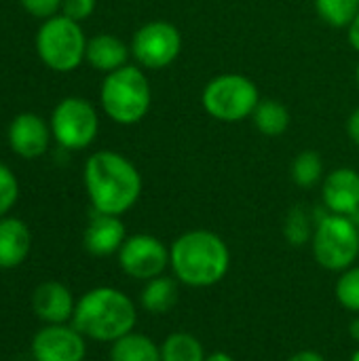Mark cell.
Wrapping results in <instances>:
<instances>
[{
    "label": "cell",
    "mask_w": 359,
    "mask_h": 361,
    "mask_svg": "<svg viewBox=\"0 0 359 361\" xmlns=\"http://www.w3.org/2000/svg\"><path fill=\"white\" fill-rule=\"evenodd\" d=\"M125 239H127V231H125L121 216H110V214H99V212H93L83 235L85 250L97 258L118 254Z\"/></svg>",
    "instance_id": "cell-15"
},
{
    "label": "cell",
    "mask_w": 359,
    "mask_h": 361,
    "mask_svg": "<svg viewBox=\"0 0 359 361\" xmlns=\"http://www.w3.org/2000/svg\"><path fill=\"white\" fill-rule=\"evenodd\" d=\"M260 102V91L256 82L237 72H226L214 76L201 93V104L205 112L220 123H241L252 118Z\"/></svg>",
    "instance_id": "cell-6"
},
{
    "label": "cell",
    "mask_w": 359,
    "mask_h": 361,
    "mask_svg": "<svg viewBox=\"0 0 359 361\" xmlns=\"http://www.w3.org/2000/svg\"><path fill=\"white\" fill-rule=\"evenodd\" d=\"M349 334H351V338L359 343V317H355L353 322H351V326H349Z\"/></svg>",
    "instance_id": "cell-33"
},
{
    "label": "cell",
    "mask_w": 359,
    "mask_h": 361,
    "mask_svg": "<svg viewBox=\"0 0 359 361\" xmlns=\"http://www.w3.org/2000/svg\"><path fill=\"white\" fill-rule=\"evenodd\" d=\"M205 361H235L229 353H224V351H216V353H209Z\"/></svg>",
    "instance_id": "cell-32"
},
{
    "label": "cell",
    "mask_w": 359,
    "mask_h": 361,
    "mask_svg": "<svg viewBox=\"0 0 359 361\" xmlns=\"http://www.w3.org/2000/svg\"><path fill=\"white\" fill-rule=\"evenodd\" d=\"M32 250V233L19 218H0V269H17L25 262Z\"/></svg>",
    "instance_id": "cell-16"
},
{
    "label": "cell",
    "mask_w": 359,
    "mask_h": 361,
    "mask_svg": "<svg viewBox=\"0 0 359 361\" xmlns=\"http://www.w3.org/2000/svg\"><path fill=\"white\" fill-rule=\"evenodd\" d=\"M252 121H254V127L262 135L279 137L290 129L292 116L286 104H281L279 99H260L252 114Z\"/></svg>",
    "instance_id": "cell-20"
},
{
    "label": "cell",
    "mask_w": 359,
    "mask_h": 361,
    "mask_svg": "<svg viewBox=\"0 0 359 361\" xmlns=\"http://www.w3.org/2000/svg\"><path fill=\"white\" fill-rule=\"evenodd\" d=\"M99 102L112 123L123 127L142 123L152 106L148 76L142 68L129 63L106 74L99 89Z\"/></svg>",
    "instance_id": "cell-4"
},
{
    "label": "cell",
    "mask_w": 359,
    "mask_h": 361,
    "mask_svg": "<svg viewBox=\"0 0 359 361\" xmlns=\"http://www.w3.org/2000/svg\"><path fill=\"white\" fill-rule=\"evenodd\" d=\"M322 201L330 214L353 218L359 209V173L351 167H339L324 178Z\"/></svg>",
    "instance_id": "cell-13"
},
{
    "label": "cell",
    "mask_w": 359,
    "mask_h": 361,
    "mask_svg": "<svg viewBox=\"0 0 359 361\" xmlns=\"http://www.w3.org/2000/svg\"><path fill=\"white\" fill-rule=\"evenodd\" d=\"M85 190L93 212L123 216L142 195V173L138 167L114 150L93 152L83 171Z\"/></svg>",
    "instance_id": "cell-1"
},
{
    "label": "cell",
    "mask_w": 359,
    "mask_h": 361,
    "mask_svg": "<svg viewBox=\"0 0 359 361\" xmlns=\"http://www.w3.org/2000/svg\"><path fill=\"white\" fill-rule=\"evenodd\" d=\"M127 2H140V0H127Z\"/></svg>",
    "instance_id": "cell-37"
},
{
    "label": "cell",
    "mask_w": 359,
    "mask_h": 361,
    "mask_svg": "<svg viewBox=\"0 0 359 361\" xmlns=\"http://www.w3.org/2000/svg\"><path fill=\"white\" fill-rule=\"evenodd\" d=\"M36 53L49 70L59 74L74 72L87 55L83 25L61 13L44 19L36 32Z\"/></svg>",
    "instance_id": "cell-5"
},
{
    "label": "cell",
    "mask_w": 359,
    "mask_h": 361,
    "mask_svg": "<svg viewBox=\"0 0 359 361\" xmlns=\"http://www.w3.org/2000/svg\"><path fill=\"white\" fill-rule=\"evenodd\" d=\"M349 361H359V347L353 351V355H351V360Z\"/></svg>",
    "instance_id": "cell-34"
},
{
    "label": "cell",
    "mask_w": 359,
    "mask_h": 361,
    "mask_svg": "<svg viewBox=\"0 0 359 361\" xmlns=\"http://www.w3.org/2000/svg\"><path fill=\"white\" fill-rule=\"evenodd\" d=\"M76 309L74 294L68 286L59 281H42L36 286L32 294V311L36 317L49 326V324H70Z\"/></svg>",
    "instance_id": "cell-14"
},
{
    "label": "cell",
    "mask_w": 359,
    "mask_h": 361,
    "mask_svg": "<svg viewBox=\"0 0 359 361\" xmlns=\"http://www.w3.org/2000/svg\"><path fill=\"white\" fill-rule=\"evenodd\" d=\"M176 277L159 275L150 281L144 283L142 294H140V305L146 313L150 315H165L169 313L180 298V288H178Z\"/></svg>",
    "instance_id": "cell-18"
},
{
    "label": "cell",
    "mask_w": 359,
    "mask_h": 361,
    "mask_svg": "<svg viewBox=\"0 0 359 361\" xmlns=\"http://www.w3.org/2000/svg\"><path fill=\"white\" fill-rule=\"evenodd\" d=\"M201 341L188 332H174L161 345V361H205Z\"/></svg>",
    "instance_id": "cell-21"
},
{
    "label": "cell",
    "mask_w": 359,
    "mask_h": 361,
    "mask_svg": "<svg viewBox=\"0 0 359 361\" xmlns=\"http://www.w3.org/2000/svg\"><path fill=\"white\" fill-rule=\"evenodd\" d=\"M17 199H19V182L15 173L4 163H0V218L8 216Z\"/></svg>",
    "instance_id": "cell-26"
},
{
    "label": "cell",
    "mask_w": 359,
    "mask_h": 361,
    "mask_svg": "<svg viewBox=\"0 0 359 361\" xmlns=\"http://www.w3.org/2000/svg\"><path fill=\"white\" fill-rule=\"evenodd\" d=\"M347 135H349V140L353 144L359 146V106L349 114V118H347Z\"/></svg>",
    "instance_id": "cell-29"
},
{
    "label": "cell",
    "mask_w": 359,
    "mask_h": 361,
    "mask_svg": "<svg viewBox=\"0 0 359 361\" xmlns=\"http://www.w3.org/2000/svg\"><path fill=\"white\" fill-rule=\"evenodd\" d=\"M129 49L140 68L165 70L182 53V34L171 21L154 19L133 32Z\"/></svg>",
    "instance_id": "cell-9"
},
{
    "label": "cell",
    "mask_w": 359,
    "mask_h": 361,
    "mask_svg": "<svg viewBox=\"0 0 359 361\" xmlns=\"http://www.w3.org/2000/svg\"><path fill=\"white\" fill-rule=\"evenodd\" d=\"M288 361H326V357H324L322 353L313 351V349H305V351L294 353Z\"/></svg>",
    "instance_id": "cell-31"
},
{
    "label": "cell",
    "mask_w": 359,
    "mask_h": 361,
    "mask_svg": "<svg viewBox=\"0 0 359 361\" xmlns=\"http://www.w3.org/2000/svg\"><path fill=\"white\" fill-rule=\"evenodd\" d=\"M353 222H355V226H358V231H359V209L355 212V216H353Z\"/></svg>",
    "instance_id": "cell-35"
},
{
    "label": "cell",
    "mask_w": 359,
    "mask_h": 361,
    "mask_svg": "<svg viewBox=\"0 0 359 361\" xmlns=\"http://www.w3.org/2000/svg\"><path fill=\"white\" fill-rule=\"evenodd\" d=\"M85 338L97 343H114L135 330V302L116 288H93L76 300L70 322Z\"/></svg>",
    "instance_id": "cell-3"
},
{
    "label": "cell",
    "mask_w": 359,
    "mask_h": 361,
    "mask_svg": "<svg viewBox=\"0 0 359 361\" xmlns=\"http://www.w3.org/2000/svg\"><path fill=\"white\" fill-rule=\"evenodd\" d=\"M315 262L332 273L351 269L359 258V231L349 216L324 214L315 220L311 239Z\"/></svg>",
    "instance_id": "cell-7"
},
{
    "label": "cell",
    "mask_w": 359,
    "mask_h": 361,
    "mask_svg": "<svg viewBox=\"0 0 359 361\" xmlns=\"http://www.w3.org/2000/svg\"><path fill=\"white\" fill-rule=\"evenodd\" d=\"M292 180L300 188H313L324 180V159L315 150H303L292 161Z\"/></svg>",
    "instance_id": "cell-22"
},
{
    "label": "cell",
    "mask_w": 359,
    "mask_h": 361,
    "mask_svg": "<svg viewBox=\"0 0 359 361\" xmlns=\"http://www.w3.org/2000/svg\"><path fill=\"white\" fill-rule=\"evenodd\" d=\"M355 82H358V87H359V63H358V68H355Z\"/></svg>",
    "instance_id": "cell-36"
},
{
    "label": "cell",
    "mask_w": 359,
    "mask_h": 361,
    "mask_svg": "<svg viewBox=\"0 0 359 361\" xmlns=\"http://www.w3.org/2000/svg\"><path fill=\"white\" fill-rule=\"evenodd\" d=\"M336 300L341 307H345L351 313H359V264L341 273L336 286H334Z\"/></svg>",
    "instance_id": "cell-25"
},
{
    "label": "cell",
    "mask_w": 359,
    "mask_h": 361,
    "mask_svg": "<svg viewBox=\"0 0 359 361\" xmlns=\"http://www.w3.org/2000/svg\"><path fill=\"white\" fill-rule=\"evenodd\" d=\"M6 137L11 150L17 157L32 161L49 150L53 133H51V125L42 116L34 112H21L11 121Z\"/></svg>",
    "instance_id": "cell-12"
},
{
    "label": "cell",
    "mask_w": 359,
    "mask_h": 361,
    "mask_svg": "<svg viewBox=\"0 0 359 361\" xmlns=\"http://www.w3.org/2000/svg\"><path fill=\"white\" fill-rule=\"evenodd\" d=\"M61 2L63 0H19L25 13H30L36 19H49L61 13Z\"/></svg>",
    "instance_id": "cell-27"
},
{
    "label": "cell",
    "mask_w": 359,
    "mask_h": 361,
    "mask_svg": "<svg viewBox=\"0 0 359 361\" xmlns=\"http://www.w3.org/2000/svg\"><path fill=\"white\" fill-rule=\"evenodd\" d=\"M34 361H85L87 338L72 324L42 326L32 338Z\"/></svg>",
    "instance_id": "cell-11"
},
{
    "label": "cell",
    "mask_w": 359,
    "mask_h": 361,
    "mask_svg": "<svg viewBox=\"0 0 359 361\" xmlns=\"http://www.w3.org/2000/svg\"><path fill=\"white\" fill-rule=\"evenodd\" d=\"M347 40H349L351 49L359 53V13L355 15V19L349 23V27H347Z\"/></svg>",
    "instance_id": "cell-30"
},
{
    "label": "cell",
    "mask_w": 359,
    "mask_h": 361,
    "mask_svg": "<svg viewBox=\"0 0 359 361\" xmlns=\"http://www.w3.org/2000/svg\"><path fill=\"white\" fill-rule=\"evenodd\" d=\"M317 17L330 27H349L359 13V0H313Z\"/></svg>",
    "instance_id": "cell-23"
},
{
    "label": "cell",
    "mask_w": 359,
    "mask_h": 361,
    "mask_svg": "<svg viewBox=\"0 0 359 361\" xmlns=\"http://www.w3.org/2000/svg\"><path fill=\"white\" fill-rule=\"evenodd\" d=\"M95 4H97V0H63L61 2V15L80 23L93 15Z\"/></svg>",
    "instance_id": "cell-28"
},
{
    "label": "cell",
    "mask_w": 359,
    "mask_h": 361,
    "mask_svg": "<svg viewBox=\"0 0 359 361\" xmlns=\"http://www.w3.org/2000/svg\"><path fill=\"white\" fill-rule=\"evenodd\" d=\"M313 231H315V224L309 212L300 205H294L284 220V239L292 247H303L313 239Z\"/></svg>",
    "instance_id": "cell-24"
},
{
    "label": "cell",
    "mask_w": 359,
    "mask_h": 361,
    "mask_svg": "<svg viewBox=\"0 0 359 361\" xmlns=\"http://www.w3.org/2000/svg\"><path fill=\"white\" fill-rule=\"evenodd\" d=\"M169 267L182 286L212 288L226 277L231 269V252L218 233L195 228L182 233L171 243Z\"/></svg>",
    "instance_id": "cell-2"
},
{
    "label": "cell",
    "mask_w": 359,
    "mask_h": 361,
    "mask_svg": "<svg viewBox=\"0 0 359 361\" xmlns=\"http://www.w3.org/2000/svg\"><path fill=\"white\" fill-rule=\"evenodd\" d=\"M110 361H161V345L140 332H129L110 347Z\"/></svg>",
    "instance_id": "cell-19"
},
{
    "label": "cell",
    "mask_w": 359,
    "mask_h": 361,
    "mask_svg": "<svg viewBox=\"0 0 359 361\" xmlns=\"http://www.w3.org/2000/svg\"><path fill=\"white\" fill-rule=\"evenodd\" d=\"M129 55H131V49L118 36L108 34V32H102V34H95L93 38L87 40L85 61L93 70L104 72V74H110V72L127 66Z\"/></svg>",
    "instance_id": "cell-17"
},
{
    "label": "cell",
    "mask_w": 359,
    "mask_h": 361,
    "mask_svg": "<svg viewBox=\"0 0 359 361\" xmlns=\"http://www.w3.org/2000/svg\"><path fill=\"white\" fill-rule=\"evenodd\" d=\"M121 271L138 281H150L169 267V247L154 235H131L118 250Z\"/></svg>",
    "instance_id": "cell-10"
},
{
    "label": "cell",
    "mask_w": 359,
    "mask_h": 361,
    "mask_svg": "<svg viewBox=\"0 0 359 361\" xmlns=\"http://www.w3.org/2000/svg\"><path fill=\"white\" fill-rule=\"evenodd\" d=\"M51 133L53 140L63 150H85L89 148L99 131V116L95 106L85 97H63L51 112Z\"/></svg>",
    "instance_id": "cell-8"
}]
</instances>
